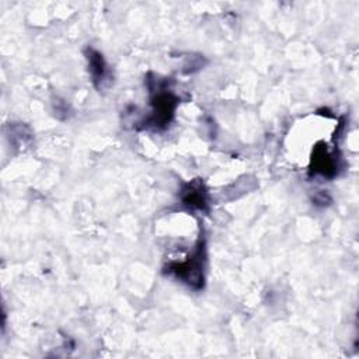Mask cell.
Instances as JSON below:
<instances>
[{
    "label": "cell",
    "instance_id": "cell-3",
    "mask_svg": "<svg viewBox=\"0 0 359 359\" xmlns=\"http://www.w3.org/2000/svg\"><path fill=\"white\" fill-rule=\"evenodd\" d=\"M87 61H89V70L94 86L97 89H102L105 83L109 82V70L102 55L94 49H89Z\"/></svg>",
    "mask_w": 359,
    "mask_h": 359
},
{
    "label": "cell",
    "instance_id": "cell-4",
    "mask_svg": "<svg viewBox=\"0 0 359 359\" xmlns=\"http://www.w3.org/2000/svg\"><path fill=\"white\" fill-rule=\"evenodd\" d=\"M183 204L192 208V209H206V194L201 184L191 185L184 191Z\"/></svg>",
    "mask_w": 359,
    "mask_h": 359
},
{
    "label": "cell",
    "instance_id": "cell-1",
    "mask_svg": "<svg viewBox=\"0 0 359 359\" xmlns=\"http://www.w3.org/2000/svg\"><path fill=\"white\" fill-rule=\"evenodd\" d=\"M204 261H205V243L202 238L198 242L194 254L184 263H177L169 267V271L178 280L188 284L194 289L204 287Z\"/></svg>",
    "mask_w": 359,
    "mask_h": 359
},
{
    "label": "cell",
    "instance_id": "cell-5",
    "mask_svg": "<svg viewBox=\"0 0 359 359\" xmlns=\"http://www.w3.org/2000/svg\"><path fill=\"white\" fill-rule=\"evenodd\" d=\"M330 202V198H328V195L326 194V192H319V194H316V197H314V204L316 205H326V204H328Z\"/></svg>",
    "mask_w": 359,
    "mask_h": 359
},
{
    "label": "cell",
    "instance_id": "cell-2",
    "mask_svg": "<svg viewBox=\"0 0 359 359\" xmlns=\"http://www.w3.org/2000/svg\"><path fill=\"white\" fill-rule=\"evenodd\" d=\"M177 105V98L167 91H159L153 98V114L151 115L148 125L155 127L156 130L165 128L174 115Z\"/></svg>",
    "mask_w": 359,
    "mask_h": 359
}]
</instances>
